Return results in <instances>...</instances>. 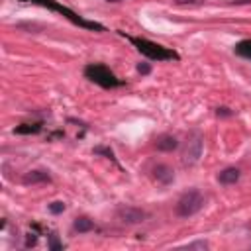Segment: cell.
Wrapping results in <instances>:
<instances>
[{"label": "cell", "instance_id": "20", "mask_svg": "<svg viewBox=\"0 0 251 251\" xmlns=\"http://www.w3.org/2000/svg\"><path fill=\"white\" fill-rule=\"evenodd\" d=\"M37 243V235L35 233H27V237H25V247H33Z\"/></svg>", "mask_w": 251, "mask_h": 251}, {"label": "cell", "instance_id": "16", "mask_svg": "<svg viewBox=\"0 0 251 251\" xmlns=\"http://www.w3.org/2000/svg\"><path fill=\"white\" fill-rule=\"evenodd\" d=\"M176 6H200L204 4L206 0H173Z\"/></svg>", "mask_w": 251, "mask_h": 251}, {"label": "cell", "instance_id": "1", "mask_svg": "<svg viewBox=\"0 0 251 251\" xmlns=\"http://www.w3.org/2000/svg\"><path fill=\"white\" fill-rule=\"evenodd\" d=\"M22 2H31V4H37V6L49 8V10H53V12H59V14H63L71 24H75V25H78V27L92 29V31H104V25H100V24H96V22H88V20H84V18L78 16L76 12H73V10H69L67 6L59 4L57 0H22Z\"/></svg>", "mask_w": 251, "mask_h": 251}, {"label": "cell", "instance_id": "3", "mask_svg": "<svg viewBox=\"0 0 251 251\" xmlns=\"http://www.w3.org/2000/svg\"><path fill=\"white\" fill-rule=\"evenodd\" d=\"M84 76L88 80H92L94 84L102 86V88H116V86H122L124 80H120L106 65H98V63H90L84 67Z\"/></svg>", "mask_w": 251, "mask_h": 251}, {"label": "cell", "instance_id": "5", "mask_svg": "<svg viewBox=\"0 0 251 251\" xmlns=\"http://www.w3.org/2000/svg\"><path fill=\"white\" fill-rule=\"evenodd\" d=\"M202 147H204L202 135H200V133H194V135L188 139V143H186V149H184V153H182V163L188 165V167L196 165V163L200 161V157H202Z\"/></svg>", "mask_w": 251, "mask_h": 251}, {"label": "cell", "instance_id": "4", "mask_svg": "<svg viewBox=\"0 0 251 251\" xmlns=\"http://www.w3.org/2000/svg\"><path fill=\"white\" fill-rule=\"evenodd\" d=\"M202 206H204V196H202V192L196 190V188H190V190H186V192L178 198V202H176V216H180V218H190V216L198 214V212L202 210Z\"/></svg>", "mask_w": 251, "mask_h": 251}, {"label": "cell", "instance_id": "21", "mask_svg": "<svg viewBox=\"0 0 251 251\" xmlns=\"http://www.w3.org/2000/svg\"><path fill=\"white\" fill-rule=\"evenodd\" d=\"M218 116H231V112L227 108H218Z\"/></svg>", "mask_w": 251, "mask_h": 251}, {"label": "cell", "instance_id": "6", "mask_svg": "<svg viewBox=\"0 0 251 251\" xmlns=\"http://www.w3.org/2000/svg\"><path fill=\"white\" fill-rule=\"evenodd\" d=\"M116 216H118V220L122 222V224H127V226H135V224H141V222H145V218H147V214L141 210V208H135V206H120L118 210H116Z\"/></svg>", "mask_w": 251, "mask_h": 251}, {"label": "cell", "instance_id": "13", "mask_svg": "<svg viewBox=\"0 0 251 251\" xmlns=\"http://www.w3.org/2000/svg\"><path fill=\"white\" fill-rule=\"evenodd\" d=\"M16 133H37V131H41V126L39 124H24V126H20V127H16L14 129Z\"/></svg>", "mask_w": 251, "mask_h": 251}, {"label": "cell", "instance_id": "14", "mask_svg": "<svg viewBox=\"0 0 251 251\" xmlns=\"http://www.w3.org/2000/svg\"><path fill=\"white\" fill-rule=\"evenodd\" d=\"M49 212H51V214H63V212H65V202H61V200L51 202V204H49Z\"/></svg>", "mask_w": 251, "mask_h": 251}, {"label": "cell", "instance_id": "2", "mask_svg": "<svg viewBox=\"0 0 251 251\" xmlns=\"http://www.w3.org/2000/svg\"><path fill=\"white\" fill-rule=\"evenodd\" d=\"M126 37L135 45V49H137L141 55H145V57L151 59V61L178 59V53H176V51L167 49V47H163V45H159V43H155V41H149V39H145V37H131V35H126Z\"/></svg>", "mask_w": 251, "mask_h": 251}, {"label": "cell", "instance_id": "17", "mask_svg": "<svg viewBox=\"0 0 251 251\" xmlns=\"http://www.w3.org/2000/svg\"><path fill=\"white\" fill-rule=\"evenodd\" d=\"M94 153H102V155H106L108 159H112V161H114V151H112V149H108V147H96V149H94Z\"/></svg>", "mask_w": 251, "mask_h": 251}, {"label": "cell", "instance_id": "22", "mask_svg": "<svg viewBox=\"0 0 251 251\" xmlns=\"http://www.w3.org/2000/svg\"><path fill=\"white\" fill-rule=\"evenodd\" d=\"M106 2H112V4H116V2H124V0H106Z\"/></svg>", "mask_w": 251, "mask_h": 251}, {"label": "cell", "instance_id": "12", "mask_svg": "<svg viewBox=\"0 0 251 251\" xmlns=\"http://www.w3.org/2000/svg\"><path fill=\"white\" fill-rule=\"evenodd\" d=\"M235 53L245 57V59H251V39H245V41H239L235 45Z\"/></svg>", "mask_w": 251, "mask_h": 251}, {"label": "cell", "instance_id": "10", "mask_svg": "<svg viewBox=\"0 0 251 251\" xmlns=\"http://www.w3.org/2000/svg\"><path fill=\"white\" fill-rule=\"evenodd\" d=\"M218 180H220L222 184H235V182L239 180V169H235V167L224 169V171L218 175Z\"/></svg>", "mask_w": 251, "mask_h": 251}, {"label": "cell", "instance_id": "11", "mask_svg": "<svg viewBox=\"0 0 251 251\" xmlns=\"http://www.w3.org/2000/svg\"><path fill=\"white\" fill-rule=\"evenodd\" d=\"M73 229L78 231V233H88V231L94 229V222L90 218H86V216H80V218H76L73 222Z\"/></svg>", "mask_w": 251, "mask_h": 251}, {"label": "cell", "instance_id": "19", "mask_svg": "<svg viewBox=\"0 0 251 251\" xmlns=\"http://www.w3.org/2000/svg\"><path fill=\"white\" fill-rule=\"evenodd\" d=\"M137 73H141V75H149V73H151L149 63H139V65H137Z\"/></svg>", "mask_w": 251, "mask_h": 251}, {"label": "cell", "instance_id": "8", "mask_svg": "<svg viewBox=\"0 0 251 251\" xmlns=\"http://www.w3.org/2000/svg\"><path fill=\"white\" fill-rule=\"evenodd\" d=\"M22 182H24V184H41V182H51V175H49V171H45V169H31V171H27V173L24 175Z\"/></svg>", "mask_w": 251, "mask_h": 251}, {"label": "cell", "instance_id": "7", "mask_svg": "<svg viewBox=\"0 0 251 251\" xmlns=\"http://www.w3.org/2000/svg\"><path fill=\"white\" fill-rule=\"evenodd\" d=\"M153 178L159 182V184H171L173 180H175V171L169 167V165H165V163H159V165H155L153 167Z\"/></svg>", "mask_w": 251, "mask_h": 251}, {"label": "cell", "instance_id": "18", "mask_svg": "<svg viewBox=\"0 0 251 251\" xmlns=\"http://www.w3.org/2000/svg\"><path fill=\"white\" fill-rule=\"evenodd\" d=\"M186 249H208V243L206 241H194V243H188L186 245Z\"/></svg>", "mask_w": 251, "mask_h": 251}, {"label": "cell", "instance_id": "15", "mask_svg": "<svg viewBox=\"0 0 251 251\" xmlns=\"http://www.w3.org/2000/svg\"><path fill=\"white\" fill-rule=\"evenodd\" d=\"M47 245H49V249H53V251L63 249V243L57 239V235H55V233H51V235H49V243H47Z\"/></svg>", "mask_w": 251, "mask_h": 251}, {"label": "cell", "instance_id": "9", "mask_svg": "<svg viewBox=\"0 0 251 251\" xmlns=\"http://www.w3.org/2000/svg\"><path fill=\"white\" fill-rule=\"evenodd\" d=\"M155 145H157L159 151H167L169 153V151H175L178 147V139L175 135H171V133H165V135H159L157 137Z\"/></svg>", "mask_w": 251, "mask_h": 251}]
</instances>
